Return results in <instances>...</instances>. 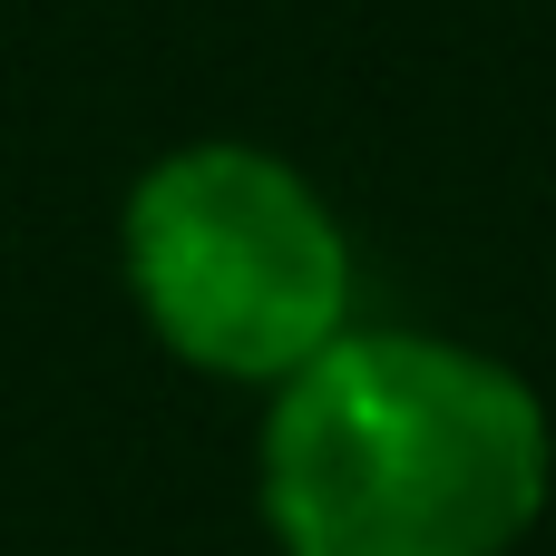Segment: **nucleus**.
I'll use <instances>...</instances> for the list:
<instances>
[{
	"mask_svg": "<svg viewBox=\"0 0 556 556\" xmlns=\"http://www.w3.org/2000/svg\"><path fill=\"white\" fill-rule=\"evenodd\" d=\"M127 293L215 381H293L342 342L352 254L332 205L264 147H176L127 195Z\"/></svg>",
	"mask_w": 556,
	"mask_h": 556,
	"instance_id": "f03ea898",
	"label": "nucleus"
},
{
	"mask_svg": "<svg viewBox=\"0 0 556 556\" xmlns=\"http://www.w3.org/2000/svg\"><path fill=\"white\" fill-rule=\"evenodd\" d=\"M547 508V410L430 332H342L274 391L264 518L283 556H508Z\"/></svg>",
	"mask_w": 556,
	"mask_h": 556,
	"instance_id": "f257e3e1",
	"label": "nucleus"
}]
</instances>
